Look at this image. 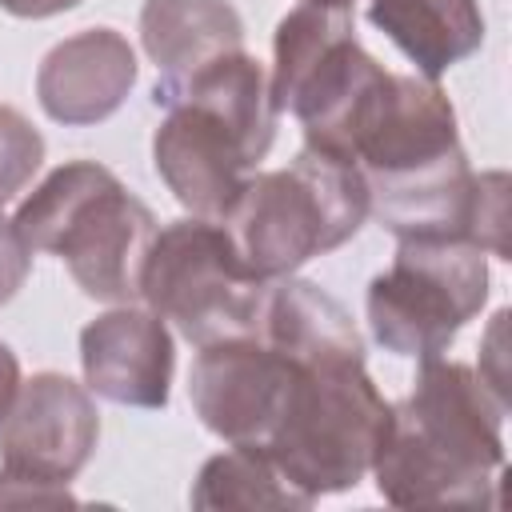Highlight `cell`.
<instances>
[{
  "instance_id": "6da1fadb",
  "label": "cell",
  "mask_w": 512,
  "mask_h": 512,
  "mask_svg": "<svg viewBox=\"0 0 512 512\" xmlns=\"http://www.w3.org/2000/svg\"><path fill=\"white\" fill-rule=\"evenodd\" d=\"M508 400L460 360H420L392 404L372 460L376 492L396 508H492L504 468Z\"/></svg>"
},
{
  "instance_id": "7a4b0ae2",
  "label": "cell",
  "mask_w": 512,
  "mask_h": 512,
  "mask_svg": "<svg viewBox=\"0 0 512 512\" xmlns=\"http://www.w3.org/2000/svg\"><path fill=\"white\" fill-rule=\"evenodd\" d=\"M152 104L164 108L152 136L156 176L192 216L220 220L276 140L264 64L240 48L184 76H156Z\"/></svg>"
},
{
  "instance_id": "3957f363",
  "label": "cell",
  "mask_w": 512,
  "mask_h": 512,
  "mask_svg": "<svg viewBox=\"0 0 512 512\" xmlns=\"http://www.w3.org/2000/svg\"><path fill=\"white\" fill-rule=\"evenodd\" d=\"M12 224L32 252L60 256L84 296L104 304L140 300V272L160 224L112 168L96 160L52 168L16 204Z\"/></svg>"
},
{
  "instance_id": "277c9868",
  "label": "cell",
  "mask_w": 512,
  "mask_h": 512,
  "mask_svg": "<svg viewBox=\"0 0 512 512\" xmlns=\"http://www.w3.org/2000/svg\"><path fill=\"white\" fill-rule=\"evenodd\" d=\"M364 220V172L352 160L304 144L288 168L252 172L216 224L256 280H280L312 256L348 244Z\"/></svg>"
},
{
  "instance_id": "5b68a950",
  "label": "cell",
  "mask_w": 512,
  "mask_h": 512,
  "mask_svg": "<svg viewBox=\"0 0 512 512\" xmlns=\"http://www.w3.org/2000/svg\"><path fill=\"white\" fill-rule=\"evenodd\" d=\"M388 412L392 404L364 372V360L296 364L276 428L260 452L312 500L348 492L372 472Z\"/></svg>"
},
{
  "instance_id": "8992f818",
  "label": "cell",
  "mask_w": 512,
  "mask_h": 512,
  "mask_svg": "<svg viewBox=\"0 0 512 512\" xmlns=\"http://www.w3.org/2000/svg\"><path fill=\"white\" fill-rule=\"evenodd\" d=\"M268 284L272 280H256L240 264L216 220L184 216L156 232L140 272V300L188 344L204 348L232 336H256Z\"/></svg>"
},
{
  "instance_id": "52a82bcc",
  "label": "cell",
  "mask_w": 512,
  "mask_h": 512,
  "mask_svg": "<svg viewBox=\"0 0 512 512\" xmlns=\"http://www.w3.org/2000/svg\"><path fill=\"white\" fill-rule=\"evenodd\" d=\"M488 300V252L468 240H396L392 264L372 276L364 308L376 344L392 356H444Z\"/></svg>"
},
{
  "instance_id": "ba28073f",
  "label": "cell",
  "mask_w": 512,
  "mask_h": 512,
  "mask_svg": "<svg viewBox=\"0 0 512 512\" xmlns=\"http://www.w3.org/2000/svg\"><path fill=\"white\" fill-rule=\"evenodd\" d=\"M296 364L260 336L204 344L188 368V400L200 424L224 444L264 448L284 408Z\"/></svg>"
},
{
  "instance_id": "9c48e42d",
  "label": "cell",
  "mask_w": 512,
  "mask_h": 512,
  "mask_svg": "<svg viewBox=\"0 0 512 512\" xmlns=\"http://www.w3.org/2000/svg\"><path fill=\"white\" fill-rule=\"evenodd\" d=\"M96 440L100 412L92 392L64 372H36L20 380L0 416V464L40 480H76L92 460Z\"/></svg>"
},
{
  "instance_id": "30bf717a",
  "label": "cell",
  "mask_w": 512,
  "mask_h": 512,
  "mask_svg": "<svg viewBox=\"0 0 512 512\" xmlns=\"http://www.w3.org/2000/svg\"><path fill=\"white\" fill-rule=\"evenodd\" d=\"M172 332L152 308L116 304L80 328L84 388L120 408H168Z\"/></svg>"
},
{
  "instance_id": "8fae6325",
  "label": "cell",
  "mask_w": 512,
  "mask_h": 512,
  "mask_svg": "<svg viewBox=\"0 0 512 512\" xmlns=\"http://www.w3.org/2000/svg\"><path fill=\"white\" fill-rule=\"evenodd\" d=\"M136 84V52L116 28H84L36 68V100L48 120L64 128H88L108 120Z\"/></svg>"
},
{
  "instance_id": "7c38bea8",
  "label": "cell",
  "mask_w": 512,
  "mask_h": 512,
  "mask_svg": "<svg viewBox=\"0 0 512 512\" xmlns=\"http://www.w3.org/2000/svg\"><path fill=\"white\" fill-rule=\"evenodd\" d=\"M256 336L292 364L364 360V336L348 308L312 280L280 276L264 292Z\"/></svg>"
},
{
  "instance_id": "4fadbf2b",
  "label": "cell",
  "mask_w": 512,
  "mask_h": 512,
  "mask_svg": "<svg viewBox=\"0 0 512 512\" xmlns=\"http://www.w3.org/2000/svg\"><path fill=\"white\" fill-rule=\"evenodd\" d=\"M368 24L380 28L424 80H440L484 44L480 0H368Z\"/></svg>"
},
{
  "instance_id": "5bb4252c",
  "label": "cell",
  "mask_w": 512,
  "mask_h": 512,
  "mask_svg": "<svg viewBox=\"0 0 512 512\" xmlns=\"http://www.w3.org/2000/svg\"><path fill=\"white\" fill-rule=\"evenodd\" d=\"M140 44L160 76H184L240 52L244 20L232 0H144Z\"/></svg>"
},
{
  "instance_id": "9a60e30c",
  "label": "cell",
  "mask_w": 512,
  "mask_h": 512,
  "mask_svg": "<svg viewBox=\"0 0 512 512\" xmlns=\"http://www.w3.org/2000/svg\"><path fill=\"white\" fill-rule=\"evenodd\" d=\"M192 508L196 512H228V508H244V512H304L316 500L300 488H292L284 480V472L260 452V448H244L232 444L228 452H216L200 464L196 484H192Z\"/></svg>"
},
{
  "instance_id": "2e32d148",
  "label": "cell",
  "mask_w": 512,
  "mask_h": 512,
  "mask_svg": "<svg viewBox=\"0 0 512 512\" xmlns=\"http://www.w3.org/2000/svg\"><path fill=\"white\" fill-rule=\"evenodd\" d=\"M40 164H44V136L24 112L0 104V208L28 188Z\"/></svg>"
},
{
  "instance_id": "e0dca14e",
  "label": "cell",
  "mask_w": 512,
  "mask_h": 512,
  "mask_svg": "<svg viewBox=\"0 0 512 512\" xmlns=\"http://www.w3.org/2000/svg\"><path fill=\"white\" fill-rule=\"evenodd\" d=\"M60 504H76L68 484L40 480L32 472H16L0 464V508H60Z\"/></svg>"
},
{
  "instance_id": "ac0fdd59",
  "label": "cell",
  "mask_w": 512,
  "mask_h": 512,
  "mask_svg": "<svg viewBox=\"0 0 512 512\" xmlns=\"http://www.w3.org/2000/svg\"><path fill=\"white\" fill-rule=\"evenodd\" d=\"M28 272H32V248L24 244L16 224L0 212V308L24 288Z\"/></svg>"
},
{
  "instance_id": "d6986e66",
  "label": "cell",
  "mask_w": 512,
  "mask_h": 512,
  "mask_svg": "<svg viewBox=\"0 0 512 512\" xmlns=\"http://www.w3.org/2000/svg\"><path fill=\"white\" fill-rule=\"evenodd\" d=\"M76 4H84V0H0V8L20 20H48V16L72 12Z\"/></svg>"
},
{
  "instance_id": "ffe728a7",
  "label": "cell",
  "mask_w": 512,
  "mask_h": 512,
  "mask_svg": "<svg viewBox=\"0 0 512 512\" xmlns=\"http://www.w3.org/2000/svg\"><path fill=\"white\" fill-rule=\"evenodd\" d=\"M16 388H20V360H16V352L0 340V416H4V408L12 404Z\"/></svg>"
},
{
  "instance_id": "44dd1931",
  "label": "cell",
  "mask_w": 512,
  "mask_h": 512,
  "mask_svg": "<svg viewBox=\"0 0 512 512\" xmlns=\"http://www.w3.org/2000/svg\"><path fill=\"white\" fill-rule=\"evenodd\" d=\"M304 4H332V8H352L356 0H304Z\"/></svg>"
}]
</instances>
